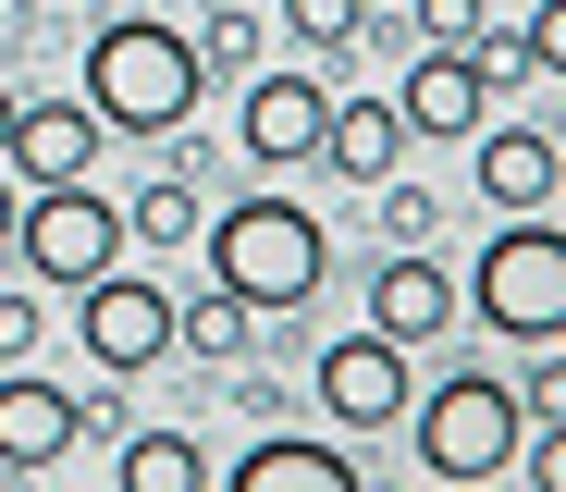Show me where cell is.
Masks as SVG:
<instances>
[{"label":"cell","mask_w":566,"mask_h":492,"mask_svg":"<svg viewBox=\"0 0 566 492\" xmlns=\"http://www.w3.org/2000/svg\"><path fill=\"white\" fill-rule=\"evenodd\" d=\"M198 234H210V283H222V295H247L259 321H296L308 295H321V271H333L321 210H308V197H271V172H259V197L210 210Z\"/></svg>","instance_id":"1"},{"label":"cell","mask_w":566,"mask_h":492,"mask_svg":"<svg viewBox=\"0 0 566 492\" xmlns=\"http://www.w3.org/2000/svg\"><path fill=\"white\" fill-rule=\"evenodd\" d=\"M198 38H185L172 13H112L99 38H86V112H99L112 136H172L185 112H198Z\"/></svg>","instance_id":"2"},{"label":"cell","mask_w":566,"mask_h":492,"mask_svg":"<svg viewBox=\"0 0 566 492\" xmlns=\"http://www.w3.org/2000/svg\"><path fill=\"white\" fill-rule=\"evenodd\" d=\"M407 431H419V468H431L443 492H481V480H505L530 407H517L505 369H443L431 394H407Z\"/></svg>","instance_id":"3"},{"label":"cell","mask_w":566,"mask_h":492,"mask_svg":"<svg viewBox=\"0 0 566 492\" xmlns=\"http://www.w3.org/2000/svg\"><path fill=\"white\" fill-rule=\"evenodd\" d=\"M455 308H481L505 345H542V333H566V234H554L542 210H505V222H493V247L468 259Z\"/></svg>","instance_id":"4"},{"label":"cell","mask_w":566,"mask_h":492,"mask_svg":"<svg viewBox=\"0 0 566 492\" xmlns=\"http://www.w3.org/2000/svg\"><path fill=\"white\" fill-rule=\"evenodd\" d=\"M13 259H25L50 295H74L86 271L124 259V210H112L86 172H74V185H25V197H13Z\"/></svg>","instance_id":"5"},{"label":"cell","mask_w":566,"mask_h":492,"mask_svg":"<svg viewBox=\"0 0 566 492\" xmlns=\"http://www.w3.org/2000/svg\"><path fill=\"white\" fill-rule=\"evenodd\" d=\"M74 345H86V369L99 381H136V369H160L172 357V283H148V271H86L74 283Z\"/></svg>","instance_id":"6"},{"label":"cell","mask_w":566,"mask_h":492,"mask_svg":"<svg viewBox=\"0 0 566 492\" xmlns=\"http://www.w3.org/2000/svg\"><path fill=\"white\" fill-rule=\"evenodd\" d=\"M308 394H321L333 431H395L419 381H407V345H395V333H333L321 369H308Z\"/></svg>","instance_id":"7"},{"label":"cell","mask_w":566,"mask_h":492,"mask_svg":"<svg viewBox=\"0 0 566 492\" xmlns=\"http://www.w3.org/2000/svg\"><path fill=\"white\" fill-rule=\"evenodd\" d=\"M321 112H333V86H321V74H259V62H247L234 148H247L259 172H308V160H321Z\"/></svg>","instance_id":"8"},{"label":"cell","mask_w":566,"mask_h":492,"mask_svg":"<svg viewBox=\"0 0 566 492\" xmlns=\"http://www.w3.org/2000/svg\"><path fill=\"white\" fill-rule=\"evenodd\" d=\"M112 124L86 112V98H25L13 86V136H0V172L13 185H74V172H99Z\"/></svg>","instance_id":"9"},{"label":"cell","mask_w":566,"mask_h":492,"mask_svg":"<svg viewBox=\"0 0 566 492\" xmlns=\"http://www.w3.org/2000/svg\"><path fill=\"white\" fill-rule=\"evenodd\" d=\"M395 112H407V136H481L493 124V86H481V62H468V38H419L407 50Z\"/></svg>","instance_id":"10"},{"label":"cell","mask_w":566,"mask_h":492,"mask_svg":"<svg viewBox=\"0 0 566 492\" xmlns=\"http://www.w3.org/2000/svg\"><path fill=\"white\" fill-rule=\"evenodd\" d=\"M468 197H481V210H554L566 197V148L542 124H481L468 136Z\"/></svg>","instance_id":"11"},{"label":"cell","mask_w":566,"mask_h":492,"mask_svg":"<svg viewBox=\"0 0 566 492\" xmlns=\"http://www.w3.org/2000/svg\"><path fill=\"white\" fill-rule=\"evenodd\" d=\"M86 431H74V381L0 357V468H62Z\"/></svg>","instance_id":"12"},{"label":"cell","mask_w":566,"mask_h":492,"mask_svg":"<svg viewBox=\"0 0 566 492\" xmlns=\"http://www.w3.org/2000/svg\"><path fill=\"white\" fill-rule=\"evenodd\" d=\"M369 333L443 345V333H455V271H443L431 247H382V271H369Z\"/></svg>","instance_id":"13"},{"label":"cell","mask_w":566,"mask_h":492,"mask_svg":"<svg viewBox=\"0 0 566 492\" xmlns=\"http://www.w3.org/2000/svg\"><path fill=\"white\" fill-rule=\"evenodd\" d=\"M321 160L345 185H382L407 160V112H395V98H333V112H321Z\"/></svg>","instance_id":"14"},{"label":"cell","mask_w":566,"mask_h":492,"mask_svg":"<svg viewBox=\"0 0 566 492\" xmlns=\"http://www.w3.org/2000/svg\"><path fill=\"white\" fill-rule=\"evenodd\" d=\"M234 492H357V456L345 443H296V431H259L234 456Z\"/></svg>","instance_id":"15"},{"label":"cell","mask_w":566,"mask_h":492,"mask_svg":"<svg viewBox=\"0 0 566 492\" xmlns=\"http://www.w3.org/2000/svg\"><path fill=\"white\" fill-rule=\"evenodd\" d=\"M172 345L210 357V369H247V357H259V308L222 295V283H210V295H172Z\"/></svg>","instance_id":"16"},{"label":"cell","mask_w":566,"mask_h":492,"mask_svg":"<svg viewBox=\"0 0 566 492\" xmlns=\"http://www.w3.org/2000/svg\"><path fill=\"white\" fill-rule=\"evenodd\" d=\"M136 247H198V185H185V124H172V160L136 185V210H124Z\"/></svg>","instance_id":"17"},{"label":"cell","mask_w":566,"mask_h":492,"mask_svg":"<svg viewBox=\"0 0 566 492\" xmlns=\"http://www.w3.org/2000/svg\"><path fill=\"white\" fill-rule=\"evenodd\" d=\"M112 480H124V492H198V480H210V456L185 443V431H124Z\"/></svg>","instance_id":"18"},{"label":"cell","mask_w":566,"mask_h":492,"mask_svg":"<svg viewBox=\"0 0 566 492\" xmlns=\"http://www.w3.org/2000/svg\"><path fill=\"white\" fill-rule=\"evenodd\" d=\"M185 38H198V62H210V74H247V62H259V13H247V0H210Z\"/></svg>","instance_id":"19"},{"label":"cell","mask_w":566,"mask_h":492,"mask_svg":"<svg viewBox=\"0 0 566 492\" xmlns=\"http://www.w3.org/2000/svg\"><path fill=\"white\" fill-rule=\"evenodd\" d=\"M369 222H382V247H431L443 197H431V185H395V172H382V185H369Z\"/></svg>","instance_id":"20"},{"label":"cell","mask_w":566,"mask_h":492,"mask_svg":"<svg viewBox=\"0 0 566 492\" xmlns=\"http://www.w3.org/2000/svg\"><path fill=\"white\" fill-rule=\"evenodd\" d=\"M357 13H369V0H283V25H296L321 62H345V38H357Z\"/></svg>","instance_id":"21"},{"label":"cell","mask_w":566,"mask_h":492,"mask_svg":"<svg viewBox=\"0 0 566 492\" xmlns=\"http://www.w3.org/2000/svg\"><path fill=\"white\" fill-rule=\"evenodd\" d=\"M38 333H50L38 295H0V357H38Z\"/></svg>","instance_id":"22"},{"label":"cell","mask_w":566,"mask_h":492,"mask_svg":"<svg viewBox=\"0 0 566 492\" xmlns=\"http://www.w3.org/2000/svg\"><path fill=\"white\" fill-rule=\"evenodd\" d=\"M481 25V0H407V38H468Z\"/></svg>","instance_id":"23"},{"label":"cell","mask_w":566,"mask_h":492,"mask_svg":"<svg viewBox=\"0 0 566 492\" xmlns=\"http://www.w3.org/2000/svg\"><path fill=\"white\" fill-rule=\"evenodd\" d=\"M13 197H25V185H13V172H0V247H13Z\"/></svg>","instance_id":"24"},{"label":"cell","mask_w":566,"mask_h":492,"mask_svg":"<svg viewBox=\"0 0 566 492\" xmlns=\"http://www.w3.org/2000/svg\"><path fill=\"white\" fill-rule=\"evenodd\" d=\"M0 136H13V86H0Z\"/></svg>","instance_id":"25"},{"label":"cell","mask_w":566,"mask_h":492,"mask_svg":"<svg viewBox=\"0 0 566 492\" xmlns=\"http://www.w3.org/2000/svg\"><path fill=\"white\" fill-rule=\"evenodd\" d=\"M74 13H86V0H74Z\"/></svg>","instance_id":"26"}]
</instances>
